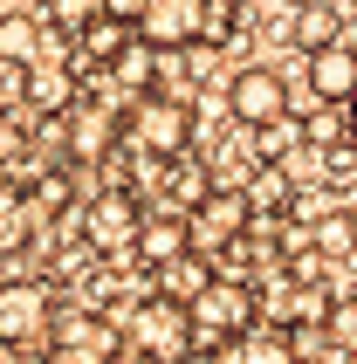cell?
<instances>
[{"label":"cell","mask_w":357,"mask_h":364,"mask_svg":"<svg viewBox=\"0 0 357 364\" xmlns=\"http://www.w3.org/2000/svg\"><path fill=\"white\" fill-rule=\"evenodd\" d=\"M186 309H193L199 358H213V350H234L240 337L261 323V282H247V275H213V282L199 289Z\"/></svg>","instance_id":"obj_1"},{"label":"cell","mask_w":357,"mask_h":364,"mask_svg":"<svg viewBox=\"0 0 357 364\" xmlns=\"http://www.w3.org/2000/svg\"><path fill=\"white\" fill-rule=\"evenodd\" d=\"M124 350L138 364H186L199 358V337H193V309L178 303V296H144L131 316H124Z\"/></svg>","instance_id":"obj_2"},{"label":"cell","mask_w":357,"mask_h":364,"mask_svg":"<svg viewBox=\"0 0 357 364\" xmlns=\"http://www.w3.org/2000/svg\"><path fill=\"white\" fill-rule=\"evenodd\" d=\"M124 138L138 144V151H159V159H186V144H193V103L186 97H151L144 90L131 103V117H124Z\"/></svg>","instance_id":"obj_3"},{"label":"cell","mask_w":357,"mask_h":364,"mask_svg":"<svg viewBox=\"0 0 357 364\" xmlns=\"http://www.w3.org/2000/svg\"><path fill=\"white\" fill-rule=\"evenodd\" d=\"M82 234H90V247H97L103 262H124L144 241V206L124 186H110V193H97V200L82 206Z\"/></svg>","instance_id":"obj_4"},{"label":"cell","mask_w":357,"mask_h":364,"mask_svg":"<svg viewBox=\"0 0 357 364\" xmlns=\"http://www.w3.org/2000/svg\"><path fill=\"white\" fill-rule=\"evenodd\" d=\"M48 344H55V364H117V344H124V337L103 323L97 303H76V309H55Z\"/></svg>","instance_id":"obj_5"},{"label":"cell","mask_w":357,"mask_h":364,"mask_svg":"<svg viewBox=\"0 0 357 364\" xmlns=\"http://www.w3.org/2000/svg\"><path fill=\"white\" fill-rule=\"evenodd\" d=\"M55 323V289L41 282V275H14V282H0V344H41Z\"/></svg>","instance_id":"obj_6"},{"label":"cell","mask_w":357,"mask_h":364,"mask_svg":"<svg viewBox=\"0 0 357 364\" xmlns=\"http://www.w3.org/2000/svg\"><path fill=\"white\" fill-rule=\"evenodd\" d=\"M193 234H199L206 255H227L240 234H255V200H247V186H213V193L193 206Z\"/></svg>","instance_id":"obj_7"},{"label":"cell","mask_w":357,"mask_h":364,"mask_svg":"<svg viewBox=\"0 0 357 364\" xmlns=\"http://www.w3.org/2000/svg\"><path fill=\"white\" fill-rule=\"evenodd\" d=\"M330 282H302V275H289V268H275L268 282H261V309H268V323H289V330H302V323H323L330 316Z\"/></svg>","instance_id":"obj_8"},{"label":"cell","mask_w":357,"mask_h":364,"mask_svg":"<svg viewBox=\"0 0 357 364\" xmlns=\"http://www.w3.org/2000/svg\"><path fill=\"white\" fill-rule=\"evenodd\" d=\"M62 124H69V165H103L110 151H117V110H103L97 97H76L69 110H62Z\"/></svg>","instance_id":"obj_9"},{"label":"cell","mask_w":357,"mask_h":364,"mask_svg":"<svg viewBox=\"0 0 357 364\" xmlns=\"http://www.w3.org/2000/svg\"><path fill=\"white\" fill-rule=\"evenodd\" d=\"M227 110H234V124H247V131H261V124L289 117V90H282L275 69H240L234 82H227Z\"/></svg>","instance_id":"obj_10"},{"label":"cell","mask_w":357,"mask_h":364,"mask_svg":"<svg viewBox=\"0 0 357 364\" xmlns=\"http://www.w3.org/2000/svg\"><path fill=\"white\" fill-rule=\"evenodd\" d=\"M206 21H213V0H151L138 28L159 48H199L206 41Z\"/></svg>","instance_id":"obj_11"},{"label":"cell","mask_w":357,"mask_h":364,"mask_svg":"<svg viewBox=\"0 0 357 364\" xmlns=\"http://www.w3.org/2000/svg\"><path fill=\"white\" fill-rule=\"evenodd\" d=\"M309 90H316V103H343V110L357 103V48L351 41H330V48L309 55Z\"/></svg>","instance_id":"obj_12"},{"label":"cell","mask_w":357,"mask_h":364,"mask_svg":"<svg viewBox=\"0 0 357 364\" xmlns=\"http://www.w3.org/2000/svg\"><path fill=\"white\" fill-rule=\"evenodd\" d=\"M186 247H199V234H193V206H159V213H144V241H138V255H144L151 268L172 262V255H186Z\"/></svg>","instance_id":"obj_13"},{"label":"cell","mask_w":357,"mask_h":364,"mask_svg":"<svg viewBox=\"0 0 357 364\" xmlns=\"http://www.w3.org/2000/svg\"><path fill=\"white\" fill-rule=\"evenodd\" d=\"M220 268H213V255L206 247H186V255H172V262H159V275H151V289L159 296H178V303H193L199 289L213 282Z\"/></svg>","instance_id":"obj_14"},{"label":"cell","mask_w":357,"mask_h":364,"mask_svg":"<svg viewBox=\"0 0 357 364\" xmlns=\"http://www.w3.org/2000/svg\"><path fill=\"white\" fill-rule=\"evenodd\" d=\"M103 76H110V82H124V90H131V97H144V90H151V82H159V41H151V35H144V28H138V35L124 41V55L110 62V69H103Z\"/></svg>","instance_id":"obj_15"},{"label":"cell","mask_w":357,"mask_h":364,"mask_svg":"<svg viewBox=\"0 0 357 364\" xmlns=\"http://www.w3.org/2000/svg\"><path fill=\"white\" fill-rule=\"evenodd\" d=\"M41 21L48 14H0V62H14V69L41 62V41H48Z\"/></svg>","instance_id":"obj_16"},{"label":"cell","mask_w":357,"mask_h":364,"mask_svg":"<svg viewBox=\"0 0 357 364\" xmlns=\"http://www.w3.org/2000/svg\"><path fill=\"white\" fill-rule=\"evenodd\" d=\"M131 35H138V21H117V14H97V21H90V28H82V62H97V69H110V62H117L124 55V41H131Z\"/></svg>","instance_id":"obj_17"},{"label":"cell","mask_w":357,"mask_h":364,"mask_svg":"<svg viewBox=\"0 0 357 364\" xmlns=\"http://www.w3.org/2000/svg\"><path fill=\"white\" fill-rule=\"evenodd\" d=\"M28 241H35V206H28L21 186L0 179V255H21Z\"/></svg>","instance_id":"obj_18"},{"label":"cell","mask_w":357,"mask_h":364,"mask_svg":"<svg viewBox=\"0 0 357 364\" xmlns=\"http://www.w3.org/2000/svg\"><path fill=\"white\" fill-rule=\"evenodd\" d=\"M28 103L48 110V117H62V110L76 103V76H69V69H48V62H28Z\"/></svg>","instance_id":"obj_19"},{"label":"cell","mask_w":357,"mask_h":364,"mask_svg":"<svg viewBox=\"0 0 357 364\" xmlns=\"http://www.w3.org/2000/svg\"><path fill=\"white\" fill-rule=\"evenodd\" d=\"M240 364H296V330H289V323H268V330H247V337H240Z\"/></svg>","instance_id":"obj_20"},{"label":"cell","mask_w":357,"mask_h":364,"mask_svg":"<svg viewBox=\"0 0 357 364\" xmlns=\"http://www.w3.org/2000/svg\"><path fill=\"white\" fill-rule=\"evenodd\" d=\"M337 28H343V21L330 14V7H316V0H309V7H296V28H289V41H296L302 55H316V48H330V41H337Z\"/></svg>","instance_id":"obj_21"},{"label":"cell","mask_w":357,"mask_h":364,"mask_svg":"<svg viewBox=\"0 0 357 364\" xmlns=\"http://www.w3.org/2000/svg\"><path fill=\"white\" fill-rule=\"evenodd\" d=\"M247 200H255V213H282V206H289V165L261 159L255 179H247Z\"/></svg>","instance_id":"obj_22"},{"label":"cell","mask_w":357,"mask_h":364,"mask_svg":"<svg viewBox=\"0 0 357 364\" xmlns=\"http://www.w3.org/2000/svg\"><path fill=\"white\" fill-rule=\"evenodd\" d=\"M302 138H309V124H302V117H275V124H261V131H255V159H289Z\"/></svg>","instance_id":"obj_23"},{"label":"cell","mask_w":357,"mask_h":364,"mask_svg":"<svg viewBox=\"0 0 357 364\" xmlns=\"http://www.w3.org/2000/svg\"><path fill=\"white\" fill-rule=\"evenodd\" d=\"M316 247L330 255V262H343V255H357V213H337V206H330V213L316 220Z\"/></svg>","instance_id":"obj_24"},{"label":"cell","mask_w":357,"mask_h":364,"mask_svg":"<svg viewBox=\"0 0 357 364\" xmlns=\"http://www.w3.org/2000/svg\"><path fill=\"white\" fill-rule=\"evenodd\" d=\"M41 14H48V28H62V35H82V28L103 14V0H41Z\"/></svg>","instance_id":"obj_25"},{"label":"cell","mask_w":357,"mask_h":364,"mask_svg":"<svg viewBox=\"0 0 357 364\" xmlns=\"http://www.w3.org/2000/svg\"><path fill=\"white\" fill-rule=\"evenodd\" d=\"M289 213H296V220H309V227H316L323 213H330V193H302V200H289Z\"/></svg>","instance_id":"obj_26"},{"label":"cell","mask_w":357,"mask_h":364,"mask_svg":"<svg viewBox=\"0 0 357 364\" xmlns=\"http://www.w3.org/2000/svg\"><path fill=\"white\" fill-rule=\"evenodd\" d=\"M21 159V131H14V124H7V117H0V172H7V165H14Z\"/></svg>","instance_id":"obj_27"},{"label":"cell","mask_w":357,"mask_h":364,"mask_svg":"<svg viewBox=\"0 0 357 364\" xmlns=\"http://www.w3.org/2000/svg\"><path fill=\"white\" fill-rule=\"evenodd\" d=\"M144 7L151 0H103V14H117V21H144Z\"/></svg>","instance_id":"obj_28"},{"label":"cell","mask_w":357,"mask_h":364,"mask_svg":"<svg viewBox=\"0 0 357 364\" xmlns=\"http://www.w3.org/2000/svg\"><path fill=\"white\" fill-rule=\"evenodd\" d=\"M0 364H55V358H35V344H14V358H0Z\"/></svg>","instance_id":"obj_29"},{"label":"cell","mask_w":357,"mask_h":364,"mask_svg":"<svg viewBox=\"0 0 357 364\" xmlns=\"http://www.w3.org/2000/svg\"><path fill=\"white\" fill-rule=\"evenodd\" d=\"M343 138H357V103H351V131H343Z\"/></svg>","instance_id":"obj_30"},{"label":"cell","mask_w":357,"mask_h":364,"mask_svg":"<svg viewBox=\"0 0 357 364\" xmlns=\"http://www.w3.org/2000/svg\"><path fill=\"white\" fill-rule=\"evenodd\" d=\"M282 7H309V0H282Z\"/></svg>","instance_id":"obj_31"}]
</instances>
